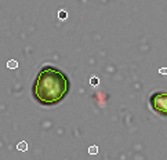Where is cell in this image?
Segmentation results:
<instances>
[{
  "instance_id": "cell-1",
  "label": "cell",
  "mask_w": 167,
  "mask_h": 160,
  "mask_svg": "<svg viewBox=\"0 0 167 160\" xmlns=\"http://www.w3.org/2000/svg\"><path fill=\"white\" fill-rule=\"evenodd\" d=\"M69 79L58 68L46 65L40 69L32 87L35 100L42 105H55L66 97L69 91Z\"/></svg>"
},
{
  "instance_id": "cell-7",
  "label": "cell",
  "mask_w": 167,
  "mask_h": 160,
  "mask_svg": "<svg viewBox=\"0 0 167 160\" xmlns=\"http://www.w3.org/2000/svg\"><path fill=\"white\" fill-rule=\"evenodd\" d=\"M98 83H100V80H98V77H95V76H92V77H91V80H90V84H91V86H94V87H95V86L98 84Z\"/></svg>"
},
{
  "instance_id": "cell-3",
  "label": "cell",
  "mask_w": 167,
  "mask_h": 160,
  "mask_svg": "<svg viewBox=\"0 0 167 160\" xmlns=\"http://www.w3.org/2000/svg\"><path fill=\"white\" fill-rule=\"evenodd\" d=\"M17 149L22 150V152H26V150H28V144H26L25 141H21V142L17 145Z\"/></svg>"
},
{
  "instance_id": "cell-5",
  "label": "cell",
  "mask_w": 167,
  "mask_h": 160,
  "mask_svg": "<svg viewBox=\"0 0 167 160\" xmlns=\"http://www.w3.org/2000/svg\"><path fill=\"white\" fill-rule=\"evenodd\" d=\"M58 17H60V19H62V21H65L68 18V13L65 10H61L60 13H58Z\"/></svg>"
},
{
  "instance_id": "cell-6",
  "label": "cell",
  "mask_w": 167,
  "mask_h": 160,
  "mask_svg": "<svg viewBox=\"0 0 167 160\" xmlns=\"http://www.w3.org/2000/svg\"><path fill=\"white\" fill-rule=\"evenodd\" d=\"M89 153L90 155H95V153H98V148H97V146H90L89 148Z\"/></svg>"
},
{
  "instance_id": "cell-4",
  "label": "cell",
  "mask_w": 167,
  "mask_h": 160,
  "mask_svg": "<svg viewBox=\"0 0 167 160\" xmlns=\"http://www.w3.org/2000/svg\"><path fill=\"white\" fill-rule=\"evenodd\" d=\"M7 68H8V69H17V68H18V61L10 60L7 62Z\"/></svg>"
},
{
  "instance_id": "cell-2",
  "label": "cell",
  "mask_w": 167,
  "mask_h": 160,
  "mask_svg": "<svg viewBox=\"0 0 167 160\" xmlns=\"http://www.w3.org/2000/svg\"><path fill=\"white\" fill-rule=\"evenodd\" d=\"M151 106L155 112H157L162 116L167 115V94L166 91H157L151 95Z\"/></svg>"
}]
</instances>
